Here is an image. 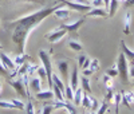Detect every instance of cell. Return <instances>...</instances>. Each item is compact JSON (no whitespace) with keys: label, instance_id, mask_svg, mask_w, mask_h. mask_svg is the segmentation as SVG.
I'll return each instance as SVG.
<instances>
[{"label":"cell","instance_id":"1","mask_svg":"<svg viewBox=\"0 0 134 114\" xmlns=\"http://www.w3.org/2000/svg\"><path fill=\"white\" fill-rule=\"evenodd\" d=\"M63 7V4H52V6H47L43 7L35 12H31L26 16H21L16 20L9 21V26L12 27V42L18 46L19 54H24L26 52V44H27V39L30 36V34L35 30L40 23L48 18L50 15H52L58 8Z\"/></svg>","mask_w":134,"mask_h":114},{"label":"cell","instance_id":"2","mask_svg":"<svg viewBox=\"0 0 134 114\" xmlns=\"http://www.w3.org/2000/svg\"><path fill=\"white\" fill-rule=\"evenodd\" d=\"M39 59L42 62V66L44 67L47 74V85L50 89H52L54 82H52V63H51V51H46V50H40L39 51Z\"/></svg>","mask_w":134,"mask_h":114},{"label":"cell","instance_id":"3","mask_svg":"<svg viewBox=\"0 0 134 114\" xmlns=\"http://www.w3.org/2000/svg\"><path fill=\"white\" fill-rule=\"evenodd\" d=\"M115 66L118 70V77L121 78L122 83H129V64H127V58L124 52H119Z\"/></svg>","mask_w":134,"mask_h":114},{"label":"cell","instance_id":"4","mask_svg":"<svg viewBox=\"0 0 134 114\" xmlns=\"http://www.w3.org/2000/svg\"><path fill=\"white\" fill-rule=\"evenodd\" d=\"M8 83H9V86H12V87L15 89V91H16L19 95H21V98L31 99V95H30L28 90H27L26 86H24L23 79H21L20 77H19L18 79H8Z\"/></svg>","mask_w":134,"mask_h":114},{"label":"cell","instance_id":"5","mask_svg":"<svg viewBox=\"0 0 134 114\" xmlns=\"http://www.w3.org/2000/svg\"><path fill=\"white\" fill-rule=\"evenodd\" d=\"M58 2L62 3L63 6H66V7H69V8L72 9V11H76V12H83V14L88 12V11L93 8L91 6H88V4L75 3V2H71V0H58Z\"/></svg>","mask_w":134,"mask_h":114},{"label":"cell","instance_id":"6","mask_svg":"<svg viewBox=\"0 0 134 114\" xmlns=\"http://www.w3.org/2000/svg\"><path fill=\"white\" fill-rule=\"evenodd\" d=\"M52 105H54V109H55V110H57V109H66L69 114H78V113H76V107H75L74 104H71V101H67V99H64V101H58V99H57Z\"/></svg>","mask_w":134,"mask_h":114},{"label":"cell","instance_id":"7","mask_svg":"<svg viewBox=\"0 0 134 114\" xmlns=\"http://www.w3.org/2000/svg\"><path fill=\"white\" fill-rule=\"evenodd\" d=\"M66 34H67V31H66L64 28H60V27H59L58 30H52V31L47 32L44 38H46L50 43H58V42L66 35Z\"/></svg>","mask_w":134,"mask_h":114},{"label":"cell","instance_id":"8","mask_svg":"<svg viewBox=\"0 0 134 114\" xmlns=\"http://www.w3.org/2000/svg\"><path fill=\"white\" fill-rule=\"evenodd\" d=\"M85 21H86V19H85V18H81V19L75 20L74 23H70V24H62V26H60V28H64L67 32L76 34V32H78V30H79V28L85 24Z\"/></svg>","mask_w":134,"mask_h":114},{"label":"cell","instance_id":"9","mask_svg":"<svg viewBox=\"0 0 134 114\" xmlns=\"http://www.w3.org/2000/svg\"><path fill=\"white\" fill-rule=\"evenodd\" d=\"M0 62H2V63L4 64V67L7 68L8 71H14L15 68H16L15 62H14L12 59H11L5 52H3V51H0Z\"/></svg>","mask_w":134,"mask_h":114},{"label":"cell","instance_id":"10","mask_svg":"<svg viewBox=\"0 0 134 114\" xmlns=\"http://www.w3.org/2000/svg\"><path fill=\"white\" fill-rule=\"evenodd\" d=\"M69 64H70V62L67 61V59H64V61H59V62L57 63L58 70H59L60 75L64 78V81H66V82H69Z\"/></svg>","mask_w":134,"mask_h":114},{"label":"cell","instance_id":"11","mask_svg":"<svg viewBox=\"0 0 134 114\" xmlns=\"http://www.w3.org/2000/svg\"><path fill=\"white\" fill-rule=\"evenodd\" d=\"M121 94H122V101H121V104L125 105L126 107L130 109L131 104H134V93H133V91H125V90H122Z\"/></svg>","mask_w":134,"mask_h":114},{"label":"cell","instance_id":"12","mask_svg":"<svg viewBox=\"0 0 134 114\" xmlns=\"http://www.w3.org/2000/svg\"><path fill=\"white\" fill-rule=\"evenodd\" d=\"M70 86L72 87V90L75 91L78 89V86H79V70H78V67L74 66L72 71H71V77H70Z\"/></svg>","mask_w":134,"mask_h":114},{"label":"cell","instance_id":"13","mask_svg":"<svg viewBox=\"0 0 134 114\" xmlns=\"http://www.w3.org/2000/svg\"><path fill=\"white\" fill-rule=\"evenodd\" d=\"M35 97H36V99H40V101H50L55 95H54V90L48 89V90H44V91L40 90L39 93H35Z\"/></svg>","mask_w":134,"mask_h":114},{"label":"cell","instance_id":"14","mask_svg":"<svg viewBox=\"0 0 134 114\" xmlns=\"http://www.w3.org/2000/svg\"><path fill=\"white\" fill-rule=\"evenodd\" d=\"M86 16H100V18H107L109 16V11L103 9V8H95L93 7L88 12H86L85 18Z\"/></svg>","mask_w":134,"mask_h":114},{"label":"cell","instance_id":"15","mask_svg":"<svg viewBox=\"0 0 134 114\" xmlns=\"http://www.w3.org/2000/svg\"><path fill=\"white\" fill-rule=\"evenodd\" d=\"M54 15L57 16L58 19H62V20H67L70 18V9H67V8H64V6L63 7H60V8H58L57 11L54 12Z\"/></svg>","mask_w":134,"mask_h":114},{"label":"cell","instance_id":"16","mask_svg":"<svg viewBox=\"0 0 134 114\" xmlns=\"http://www.w3.org/2000/svg\"><path fill=\"white\" fill-rule=\"evenodd\" d=\"M30 87L35 91V93H39L42 90V79L39 77H35V78L30 77Z\"/></svg>","mask_w":134,"mask_h":114},{"label":"cell","instance_id":"17","mask_svg":"<svg viewBox=\"0 0 134 114\" xmlns=\"http://www.w3.org/2000/svg\"><path fill=\"white\" fill-rule=\"evenodd\" d=\"M121 48H122V52L125 54V56L129 59V62H130V61H134V51L127 47L124 40H121Z\"/></svg>","mask_w":134,"mask_h":114},{"label":"cell","instance_id":"18","mask_svg":"<svg viewBox=\"0 0 134 114\" xmlns=\"http://www.w3.org/2000/svg\"><path fill=\"white\" fill-rule=\"evenodd\" d=\"M79 82L82 83V89H83L85 93L90 94V93H91V86H90V81H88V77L82 75V77L79 78Z\"/></svg>","mask_w":134,"mask_h":114},{"label":"cell","instance_id":"19","mask_svg":"<svg viewBox=\"0 0 134 114\" xmlns=\"http://www.w3.org/2000/svg\"><path fill=\"white\" fill-rule=\"evenodd\" d=\"M27 61H31V58L24 52V54H18L16 56H15V59H14V62H15V64L16 66H21V64H24Z\"/></svg>","mask_w":134,"mask_h":114},{"label":"cell","instance_id":"20","mask_svg":"<svg viewBox=\"0 0 134 114\" xmlns=\"http://www.w3.org/2000/svg\"><path fill=\"white\" fill-rule=\"evenodd\" d=\"M130 24H131V12L126 11L125 14V19H124V32L125 34H130Z\"/></svg>","mask_w":134,"mask_h":114},{"label":"cell","instance_id":"21","mask_svg":"<svg viewBox=\"0 0 134 114\" xmlns=\"http://www.w3.org/2000/svg\"><path fill=\"white\" fill-rule=\"evenodd\" d=\"M82 97H83V89H79L78 87L75 91H74V105L75 106H81L82 104Z\"/></svg>","mask_w":134,"mask_h":114},{"label":"cell","instance_id":"22","mask_svg":"<svg viewBox=\"0 0 134 114\" xmlns=\"http://www.w3.org/2000/svg\"><path fill=\"white\" fill-rule=\"evenodd\" d=\"M52 82L54 85H57L60 90H62V93L64 94V90H66V85H64V81H62L60 77L58 74H52Z\"/></svg>","mask_w":134,"mask_h":114},{"label":"cell","instance_id":"23","mask_svg":"<svg viewBox=\"0 0 134 114\" xmlns=\"http://www.w3.org/2000/svg\"><path fill=\"white\" fill-rule=\"evenodd\" d=\"M81 106H83V109H90L91 107V95L90 94H87L83 91V97H82V104Z\"/></svg>","mask_w":134,"mask_h":114},{"label":"cell","instance_id":"24","mask_svg":"<svg viewBox=\"0 0 134 114\" xmlns=\"http://www.w3.org/2000/svg\"><path fill=\"white\" fill-rule=\"evenodd\" d=\"M119 2L118 0H110V7H109V16H114L118 11Z\"/></svg>","mask_w":134,"mask_h":114},{"label":"cell","instance_id":"25","mask_svg":"<svg viewBox=\"0 0 134 114\" xmlns=\"http://www.w3.org/2000/svg\"><path fill=\"white\" fill-rule=\"evenodd\" d=\"M103 85L106 86V89H113L114 87V81H113V77H110L107 74L103 75Z\"/></svg>","mask_w":134,"mask_h":114},{"label":"cell","instance_id":"26","mask_svg":"<svg viewBox=\"0 0 134 114\" xmlns=\"http://www.w3.org/2000/svg\"><path fill=\"white\" fill-rule=\"evenodd\" d=\"M52 90H54V95H55V98H57L58 101H64V99H66L64 94L62 93V90H60L57 85H54V86H52Z\"/></svg>","mask_w":134,"mask_h":114},{"label":"cell","instance_id":"27","mask_svg":"<svg viewBox=\"0 0 134 114\" xmlns=\"http://www.w3.org/2000/svg\"><path fill=\"white\" fill-rule=\"evenodd\" d=\"M69 47L72 50V51H76V52H79V51H82V48H83V46L79 43V42H76V40H70L69 42Z\"/></svg>","mask_w":134,"mask_h":114},{"label":"cell","instance_id":"28","mask_svg":"<svg viewBox=\"0 0 134 114\" xmlns=\"http://www.w3.org/2000/svg\"><path fill=\"white\" fill-rule=\"evenodd\" d=\"M64 97L67 101H74V90L70 85H66V90H64Z\"/></svg>","mask_w":134,"mask_h":114},{"label":"cell","instance_id":"29","mask_svg":"<svg viewBox=\"0 0 134 114\" xmlns=\"http://www.w3.org/2000/svg\"><path fill=\"white\" fill-rule=\"evenodd\" d=\"M109 105H110V102L105 99V101L102 102V104L99 105V109L97 110V114H105V113L109 110Z\"/></svg>","mask_w":134,"mask_h":114},{"label":"cell","instance_id":"30","mask_svg":"<svg viewBox=\"0 0 134 114\" xmlns=\"http://www.w3.org/2000/svg\"><path fill=\"white\" fill-rule=\"evenodd\" d=\"M54 109V105L50 104V102H44V105H43V109H42V114H51Z\"/></svg>","mask_w":134,"mask_h":114},{"label":"cell","instance_id":"31","mask_svg":"<svg viewBox=\"0 0 134 114\" xmlns=\"http://www.w3.org/2000/svg\"><path fill=\"white\" fill-rule=\"evenodd\" d=\"M0 107H2V109H7V110L15 109L14 104L11 101H2V99H0Z\"/></svg>","mask_w":134,"mask_h":114},{"label":"cell","instance_id":"32","mask_svg":"<svg viewBox=\"0 0 134 114\" xmlns=\"http://www.w3.org/2000/svg\"><path fill=\"white\" fill-rule=\"evenodd\" d=\"M36 74H38V77L42 79V81H44V79H47V74H46V70H44V67H43V66H39V67H38Z\"/></svg>","mask_w":134,"mask_h":114},{"label":"cell","instance_id":"33","mask_svg":"<svg viewBox=\"0 0 134 114\" xmlns=\"http://www.w3.org/2000/svg\"><path fill=\"white\" fill-rule=\"evenodd\" d=\"M11 102H12L14 106H15V109H18V110H23V109L26 107V105H24L20 99H11Z\"/></svg>","mask_w":134,"mask_h":114},{"label":"cell","instance_id":"34","mask_svg":"<svg viewBox=\"0 0 134 114\" xmlns=\"http://www.w3.org/2000/svg\"><path fill=\"white\" fill-rule=\"evenodd\" d=\"M38 64H35V63H28V68H27V74L31 77L34 73H36V70H38Z\"/></svg>","mask_w":134,"mask_h":114},{"label":"cell","instance_id":"35","mask_svg":"<svg viewBox=\"0 0 134 114\" xmlns=\"http://www.w3.org/2000/svg\"><path fill=\"white\" fill-rule=\"evenodd\" d=\"M90 70L94 73V71H97L98 68H99V61L98 59H91V62H90Z\"/></svg>","mask_w":134,"mask_h":114},{"label":"cell","instance_id":"36","mask_svg":"<svg viewBox=\"0 0 134 114\" xmlns=\"http://www.w3.org/2000/svg\"><path fill=\"white\" fill-rule=\"evenodd\" d=\"M26 107H27V114H35V107H34V104L31 99H28Z\"/></svg>","mask_w":134,"mask_h":114},{"label":"cell","instance_id":"37","mask_svg":"<svg viewBox=\"0 0 134 114\" xmlns=\"http://www.w3.org/2000/svg\"><path fill=\"white\" fill-rule=\"evenodd\" d=\"M105 6L103 0H91V7H95V8H102Z\"/></svg>","mask_w":134,"mask_h":114},{"label":"cell","instance_id":"38","mask_svg":"<svg viewBox=\"0 0 134 114\" xmlns=\"http://www.w3.org/2000/svg\"><path fill=\"white\" fill-rule=\"evenodd\" d=\"M93 111H97L98 109H99V102L95 99V98H93L91 97V107H90Z\"/></svg>","mask_w":134,"mask_h":114},{"label":"cell","instance_id":"39","mask_svg":"<svg viewBox=\"0 0 134 114\" xmlns=\"http://www.w3.org/2000/svg\"><path fill=\"white\" fill-rule=\"evenodd\" d=\"M107 75H110V77H117L118 75V70H117V66L115 67H113V68H110V70H107V73H106Z\"/></svg>","mask_w":134,"mask_h":114},{"label":"cell","instance_id":"40","mask_svg":"<svg viewBox=\"0 0 134 114\" xmlns=\"http://www.w3.org/2000/svg\"><path fill=\"white\" fill-rule=\"evenodd\" d=\"M0 74H2V75H4V77H7V78H8V70H7V68L4 67V64H3L2 62H0Z\"/></svg>","mask_w":134,"mask_h":114},{"label":"cell","instance_id":"41","mask_svg":"<svg viewBox=\"0 0 134 114\" xmlns=\"http://www.w3.org/2000/svg\"><path fill=\"white\" fill-rule=\"evenodd\" d=\"M86 59H87V56H86V55H81L79 58H78V66L82 67V66H83V63L86 62Z\"/></svg>","mask_w":134,"mask_h":114},{"label":"cell","instance_id":"42","mask_svg":"<svg viewBox=\"0 0 134 114\" xmlns=\"http://www.w3.org/2000/svg\"><path fill=\"white\" fill-rule=\"evenodd\" d=\"M129 77L134 78V61H130V70H129Z\"/></svg>","mask_w":134,"mask_h":114},{"label":"cell","instance_id":"43","mask_svg":"<svg viewBox=\"0 0 134 114\" xmlns=\"http://www.w3.org/2000/svg\"><path fill=\"white\" fill-rule=\"evenodd\" d=\"M122 3H124V7H133L134 6V0H124V2H122Z\"/></svg>","mask_w":134,"mask_h":114},{"label":"cell","instance_id":"44","mask_svg":"<svg viewBox=\"0 0 134 114\" xmlns=\"http://www.w3.org/2000/svg\"><path fill=\"white\" fill-rule=\"evenodd\" d=\"M90 62H91V59H90V58H88V56H87L86 62H85V63H83V66L81 67L82 70H86V68H88V67H90Z\"/></svg>","mask_w":134,"mask_h":114},{"label":"cell","instance_id":"45","mask_svg":"<svg viewBox=\"0 0 134 114\" xmlns=\"http://www.w3.org/2000/svg\"><path fill=\"white\" fill-rule=\"evenodd\" d=\"M82 74H83L85 77H90V75L93 74V71L90 70V68H86V70H83V71H82Z\"/></svg>","mask_w":134,"mask_h":114},{"label":"cell","instance_id":"46","mask_svg":"<svg viewBox=\"0 0 134 114\" xmlns=\"http://www.w3.org/2000/svg\"><path fill=\"white\" fill-rule=\"evenodd\" d=\"M16 2H30V3H43L40 0H16Z\"/></svg>","mask_w":134,"mask_h":114},{"label":"cell","instance_id":"47","mask_svg":"<svg viewBox=\"0 0 134 114\" xmlns=\"http://www.w3.org/2000/svg\"><path fill=\"white\" fill-rule=\"evenodd\" d=\"M0 89H3V83H2V81H0Z\"/></svg>","mask_w":134,"mask_h":114},{"label":"cell","instance_id":"48","mask_svg":"<svg viewBox=\"0 0 134 114\" xmlns=\"http://www.w3.org/2000/svg\"><path fill=\"white\" fill-rule=\"evenodd\" d=\"M2 48H3V46H2V44H0V51H2Z\"/></svg>","mask_w":134,"mask_h":114},{"label":"cell","instance_id":"49","mask_svg":"<svg viewBox=\"0 0 134 114\" xmlns=\"http://www.w3.org/2000/svg\"><path fill=\"white\" fill-rule=\"evenodd\" d=\"M90 114H97V113H95V111H91V113H90Z\"/></svg>","mask_w":134,"mask_h":114},{"label":"cell","instance_id":"50","mask_svg":"<svg viewBox=\"0 0 134 114\" xmlns=\"http://www.w3.org/2000/svg\"><path fill=\"white\" fill-rule=\"evenodd\" d=\"M133 86H134V78H133Z\"/></svg>","mask_w":134,"mask_h":114},{"label":"cell","instance_id":"51","mask_svg":"<svg viewBox=\"0 0 134 114\" xmlns=\"http://www.w3.org/2000/svg\"><path fill=\"white\" fill-rule=\"evenodd\" d=\"M2 90H3V89H0V94H2Z\"/></svg>","mask_w":134,"mask_h":114},{"label":"cell","instance_id":"52","mask_svg":"<svg viewBox=\"0 0 134 114\" xmlns=\"http://www.w3.org/2000/svg\"><path fill=\"white\" fill-rule=\"evenodd\" d=\"M118 2H124V0H118Z\"/></svg>","mask_w":134,"mask_h":114},{"label":"cell","instance_id":"53","mask_svg":"<svg viewBox=\"0 0 134 114\" xmlns=\"http://www.w3.org/2000/svg\"><path fill=\"white\" fill-rule=\"evenodd\" d=\"M85 114H90V113H85Z\"/></svg>","mask_w":134,"mask_h":114},{"label":"cell","instance_id":"54","mask_svg":"<svg viewBox=\"0 0 134 114\" xmlns=\"http://www.w3.org/2000/svg\"><path fill=\"white\" fill-rule=\"evenodd\" d=\"M40 2H44V0H40Z\"/></svg>","mask_w":134,"mask_h":114}]
</instances>
